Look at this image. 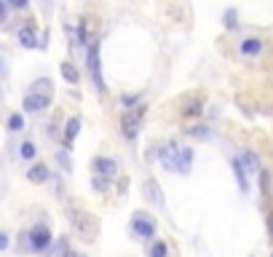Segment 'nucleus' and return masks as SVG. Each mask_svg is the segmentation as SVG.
Wrapping results in <instances>:
<instances>
[{"label":"nucleus","mask_w":273,"mask_h":257,"mask_svg":"<svg viewBox=\"0 0 273 257\" xmlns=\"http://www.w3.org/2000/svg\"><path fill=\"white\" fill-rule=\"evenodd\" d=\"M145 104H134V108H129L123 113V118H121V132L126 139H134L137 132H139V126H142V118H145Z\"/></svg>","instance_id":"obj_2"},{"label":"nucleus","mask_w":273,"mask_h":257,"mask_svg":"<svg viewBox=\"0 0 273 257\" xmlns=\"http://www.w3.org/2000/svg\"><path fill=\"white\" fill-rule=\"evenodd\" d=\"M268 233H270V241H273V217L268 220Z\"/></svg>","instance_id":"obj_26"},{"label":"nucleus","mask_w":273,"mask_h":257,"mask_svg":"<svg viewBox=\"0 0 273 257\" xmlns=\"http://www.w3.org/2000/svg\"><path fill=\"white\" fill-rule=\"evenodd\" d=\"M3 249H8V236H6V233H0V252H3Z\"/></svg>","instance_id":"obj_24"},{"label":"nucleus","mask_w":273,"mask_h":257,"mask_svg":"<svg viewBox=\"0 0 273 257\" xmlns=\"http://www.w3.org/2000/svg\"><path fill=\"white\" fill-rule=\"evenodd\" d=\"M94 190H104V188H108V180H104V177H94Z\"/></svg>","instance_id":"obj_23"},{"label":"nucleus","mask_w":273,"mask_h":257,"mask_svg":"<svg viewBox=\"0 0 273 257\" xmlns=\"http://www.w3.org/2000/svg\"><path fill=\"white\" fill-rule=\"evenodd\" d=\"M19 43L25 46V49H35L38 46V35H35L32 27H22L19 30Z\"/></svg>","instance_id":"obj_14"},{"label":"nucleus","mask_w":273,"mask_h":257,"mask_svg":"<svg viewBox=\"0 0 273 257\" xmlns=\"http://www.w3.org/2000/svg\"><path fill=\"white\" fill-rule=\"evenodd\" d=\"M70 223H73L75 233L83 239V241H94L99 233V223L97 217L89 215V212H80V209H70Z\"/></svg>","instance_id":"obj_1"},{"label":"nucleus","mask_w":273,"mask_h":257,"mask_svg":"<svg viewBox=\"0 0 273 257\" xmlns=\"http://www.w3.org/2000/svg\"><path fill=\"white\" fill-rule=\"evenodd\" d=\"M191 163H193V150L191 147H180V150H177V158H174V172L177 174H187V172H191Z\"/></svg>","instance_id":"obj_8"},{"label":"nucleus","mask_w":273,"mask_h":257,"mask_svg":"<svg viewBox=\"0 0 273 257\" xmlns=\"http://www.w3.org/2000/svg\"><path fill=\"white\" fill-rule=\"evenodd\" d=\"M177 150H180V145L174 142V139H169L166 145H161V150H158V158H161V163L166 169H172L174 172V158H177Z\"/></svg>","instance_id":"obj_9"},{"label":"nucleus","mask_w":273,"mask_h":257,"mask_svg":"<svg viewBox=\"0 0 273 257\" xmlns=\"http://www.w3.org/2000/svg\"><path fill=\"white\" fill-rule=\"evenodd\" d=\"M27 180H30V182H35V185H40V182L49 180V169H46L43 163H35V166L27 172Z\"/></svg>","instance_id":"obj_13"},{"label":"nucleus","mask_w":273,"mask_h":257,"mask_svg":"<svg viewBox=\"0 0 273 257\" xmlns=\"http://www.w3.org/2000/svg\"><path fill=\"white\" fill-rule=\"evenodd\" d=\"M187 134L196 137V139H209V128L206 126H193V128H187Z\"/></svg>","instance_id":"obj_20"},{"label":"nucleus","mask_w":273,"mask_h":257,"mask_svg":"<svg viewBox=\"0 0 273 257\" xmlns=\"http://www.w3.org/2000/svg\"><path fill=\"white\" fill-rule=\"evenodd\" d=\"M169 254V249H166V241H156L150 247V257H166Z\"/></svg>","instance_id":"obj_19"},{"label":"nucleus","mask_w":273,"mask_h":257,"mask_svg":"<svg viewBox=\"0 0 273 257\" xmlns=\"http://www.w3.org/2000/svg\"><path fill=\"white\" fill-rule=\"evenodd\" d=\"M27 239H30V247L35 252H43V249H49V244H51V230L46 228V225H35L27 233Z\"/></svg>","instance_id":"obj_4"},{"label":"nucleus","mask_w":273,"mask_h":257,"mask_svg":"<svg viewBox=\"0 0 273 257\" xmlns=\"http://www.w3.org/2000/svg\"><path fill=\"white\" fill-rule=\"evenodd\" d=\"M62 75H65L67 83H78V80H80V75H78V70H75L73 62H65L62 65Z\"/></svg>","instance_id":"obj_17"},{"label":"nucleus","mask_w":273,"mask_h":257,"mask_svg":"<svg viewBox=\"0 0 273 257\" xmlns=\"http://www.w3.org/2000/svg\"><path fill=\"white\" fill-rule=\"evenodd\" d=\"M145 198H148L150 204H156L158 209H163V206H166L163 196H161V185H158L156 180H148V182H145Z\"/></svg>","instance_id":"obj_10"},{"label":"nucleus","mask_w":273,"mask_h":257,"mask_svg":"<svg viewBox=\"0 0 273 257\" xmlns=\"http://www.w3.org/2000/svg\"><path fill=\"white\" fill-rule=\"evenodd\" d=\"M51 104V97L49 94H35V91H30V94L25 97V110L27 113H40Z\"/></svg>","instance_id":"obj_7"},{"label":"nucleus","mask_w":273,"mask_h":257,"mask_svg":"<svg viewBox=\"0 0 273 257\" xmlns=\"http://www.w3.org/2000/svg\"><path fill=\"white\" fill-rule=\"evenodd\" d=\"M132 230L137 233L139 239H153L156 236V223L148 217V215H142V212H137L134 215V220H132Z\"/></svg>","instance_id":"obj_5"},{"label":"nucleus","mask_w":273,"mask_h":257,"mask_svg":"<svg viewBox=\"0 0 273 257\" xmlns=\"http://www.w3.org/2000/svg\"><path fill=\"white\" fill-rule=\"evenodd\" d=\"M94 172H97V177H115L118 174V163L113 161V158H108V156H97L94 158Z\"/></svg>","instance_id":"obj_6"},{"label":"nucleus","mask_w":273,"mask_h":257,"mask_svg":"<svg viewBox=\"0 0 273 257\" xmlns=\"http://www.w3.org/2000/svg\"><path fill=\"white\" fill-rule=\"evenodd\" d=\"M239 161H241V166H244L246 174H257L260 172V161H257V156L252 153V150H244Z\"/></svg>","instance_id":"obj_11"},{"label":"nucleus","mask_w":273,"mask_h":257,"mask_svg":"<svg viewBox=\"0 0 273 257\" xmlns=\"http://www.w3.org/2000/svg\"><path fill=\"white\" fill-rule=\"evenodd\" d=\"M6 19V3H0V22Z\"/></svg>","instance_id":"obj_25"},{"label":"nucleus","mask_w":273,"mask_h":257,"mask_svg":"<svg viewBox=\"0 0 273 257\" xmlns=\"http://www.w3.org/2000/svg\"><path fill=\"white\" fill-rule=\"evenodd\" d=\"M8 128H11V132H22V128H25V118H22V115H11V118H8Z\"/></svg>","instance_id":"obj_22"},{"label":"nucleus","mask_w":273,"mask_h":257,"mask_svg":"<svg viewBox=\"0 0 273 257\" xmlns=\"http://www.w3.org/2000/svg\"><path fill=\"white\" fill-rule=\"evenodd\" d=\"M233 172H236V180H239V188L246 193V190H249V185H246V172H244V166H241L239 158H233Z\"/></svg>","instance_id":"obj_16"},{"label":"nucleus","mask_w":273,"mask_h":257,"mask_svg":"<svg viewBox=\"0 0 273 257\" xmlns=\"http://www.w3.org/2000/svg\"><path fill=\"white\" fill-rule=\"evenodd\" d=\"M260 51H263V40H260V38H246V40H241V54L257 56Z\"/></svg>","instance_id":"obj_12"},{"label":"nucleus","mask_w":273,"mask_h":257,"mask_svg":"<svg viewBox=\"0 0 273 257\" xmlns=\"http://www.w3.org/2000/svg\"><path fill=\"white\" fill-rule=\"evenodd\" d=\"M89 70H91V75H94V83H97V89H99V91L108 89V86H104V78H102V70H99V46H97V40L89 43Z\"/></svg>","instance_id":"obj_3"},{"label":"nucleus","mask_w":273,"mask_h":257,"mask_svg":"<svg viewBox=\"0 0 273 257\" xmlns=\"http://www.w3.org/2000/svg\"><path fill=\"white\" fill-rule=\"evenodd\" d=\"M78 132H80V118H70V121H67V128H65V145H67V147H73V139H75Z\"/></svg>","instance_id":"obj_15"},{"label":"nucleus","mask_w":273,"mask_h":257,"mask_svg":"<svg viewBox=\"0 0 273 257\" xmlns=\"http://www.w3.org/2000/svg\"><path fill=\"white\" fill-rule=\"evenodd\" d=\"M35 153H38V150H35L32 142H22V147H19V156L22 158H35Z\"/></svg>","instance_id":"obj_21"},{"label":"nucleus","mask_w":273,"mask_h":257,"mask_svg":"<svg viewBox=\"0 0 273 257\" xmlns=\"http://www.w3.org/2000/svg\"><path fill=\"white\" fill-rule=\"evenodd\" d=\"M201 113V97L191 99V102H185V108H182V115H198Z\"/></svg>","instance_id":"obj_18"},{"label":"nucleus","mask_w":273,"mask_h":257,"mask_svg":"<svg viewBox=\"0 0 273 257\" xmlns=\"http://www.w3.org/2000/svg\"><path fill=\"white\" fill-rule=\"evenodd\" d=\"M65 257H86V254H80V252H65Z\"/></svg>","instance_id":"obj_27"}]
</instances>
